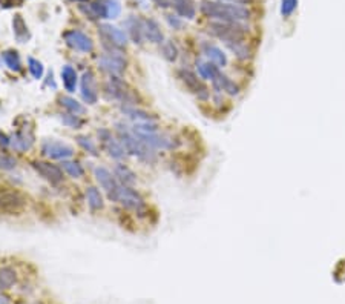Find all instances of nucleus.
Wrapping results in <instances>:
<instances>
[{
    "label": "nucleus",
    "mask_w": 345,
    "mask_h": 304,
    "mask_svg": "<svg viewBox=\"0 0 345 304\" xmlns=\"http://www.w3.org/2000/svg\"><path fill=\"white\" fill-rule=\"evenodd\" d=\"M200 10L204 16L218 19L221 22H241L250 17L247 8L240 7L237 4H224V2H213V0H203Z\"/></svg>",
    "instance_id": "1"
},
{
    "label": "nucleus",
    "mask_w": 345,
    "mask_h": 304,
    "mask_svg": "<svg viewBox=\"0 0 345 304\" xmlns=\"http://www.w3.org/2000/svg\"><path fill=\"white\" fill-rule=\"evenodd\" d=\"M119 135H120V141L123 143L126 152H129V154H132L144 162H155V154L152 152V147L144 144L134 132H131L125 126L119 125Z\"/></svg>",
    "instance_id": "2"
},
{
    "label": "nucleus",
    "mask_w": 345,
    "mask_h": 304,
    "mask_svg": "<svg viewBox=\"0 0 345 304\" xmlns=\"http://www.w3.org/2000/svg\"><path fill=\"white\" fill-rule=\"evenodd\" d=\"M212 32L222 39L224 42H227V45H232V43H240L244 39L246 29L243 25H240L238 22H212L210 23Z\"/></svg>",
    "instance_id": "3"
},
{
    "label": "nucleus",
    "mask_w": 345,
    "mask_h": 304,
    "mask_svg": "<svg viewBox=\"0 0 345 304\" xmlns=\"http://www.w3.org/2000/svg\"><path fill=\"white\" fill-rule=\"evenodd\" d=\"M110 200H113V201H119V203H122V205L125 206V208H128V209H134V211H141L143 208H144V201H143V198L135 192V191H132L131 187H128V186H120L119 184V187H117V191H115V194L110 197Z\"/></svg>",
    "instance_id": "4"
},
{
    "label": "nucleus",
    "mask_w": 345,
    "mask_h": 304,
    "mask_svg": "<svg viewBox=\"0 0 345 304\" xmlns=\"http://www.w3.org/2000/svg\"><path fill=\"white\" fill-rule=\"evenodd\" d=\"M26 205V197L19 191H4L0 192V211L4 212H19Z\"/></svg>",
    "instance_id": "5"
},
{
    "label": "nucleus",
    "mask_w": 345,
    "mask_h": 304,
    "mask_svg": "<svg viewBox=\"0 0 345 304\" xmlns=\"http://www.w3.org/2000/svg\"><path fill=\"white\" fill-rule=\"evenodd\" d=\"M106 89H107V92H109L113 98L122 100L123 103H131V105L137 103V95H135V94L128 88V85L123 83L119 77H115V75H113V77L110 79V82L107 83Z\"/></svg>",
    "instance_id": "6"
},
{
    "label": "nucleus",
    "mask_w": 345,
    "mask_h": 304,
    "mask_svg": "<svg viewBox=\"0 0 345 304\" xmlns=\"http://www.w3.org/2000/svg\"><path fill=\"white\" fill-rule=\"evenodd\" d=\"M134 134L149 147L152 149H172L175 146V143L172 141L166 135H160L157 132H149V131H134Z\"/></svg>",
    "instance_id": "7"
},
{
    "label": "nucleus",
    "mask_w": 345,
    "mask_h": 304,
    "mask_svg": "<svg viewBox=\"0 0 345 304\" xmlns=\"http://www.w3.org/2000/svg\"><path fill=\"white\" fill-rule=\"evenodd\" d=\"M101 69L107 71L110 75H120L125 68H126V60L123 59L122 54H117V53H107V54H103L98 60Z\"/></svg>",
    "instance_id": "8"
},
{
    "label": "nucleus",
    "mask_w": 345,
    "mask_h": 304,
    "mask_svg": "<svg viewBox=\"0 0 345 304\" xmlns=\"http://www.w3.org/2000/svg\"><path fill=\"white\" fill-rule=\"evenodd\" d=\"M42 150L46 157L55 159V160H66V159L72 157V154H74L71 146L60 143V141H45Z\"/></svg>",
    "instance_id": "9"
},
{
    "label": "nucleus",
    "mask_w": 345,
    "mask_h": 304,
    "mask_svg": "<svg viewBox=\"0 0 345 304\" xmlns=\"http://www.w3.org/2000/svg\"><path fill=\"white\" fill-rule=\"evenodd\" d=\"M65 42L68 43V46H71L72 49H77V51H82V53H91V51L94 49V43L92 40L83 34L82 31H68L65 32Z\"/></svg>",
    "instance_id": "10"
},
{
    "label": "nucleus",
    "mask_w": 345,
    "mask_h": 304,
    "mask_svg": "<svg viewBox=\"0 0 345 304\" xmlns=\"http://www.w3.org/2000/svg\"><path fill=\"white\" fill-rule=\"evenodd\" d=\"M32 166L51 184H59L60 181H63V172L59 166L51 165L48 162H34Z\"/></svg>",
    "instance_id": "11"
},
{
    "label": "nucleus",
    "mask_w": 345,
    "mask_h": 304,
    "mask_svg": "<svg viewBox=\"0 0 345 304\" xmlns=\"http://www.w3.org/2000/svg\"><path fill=\"white\" fill-rule=\"evenodd\" d=\"M82 97L86 103H97L98 92H97V83H95V75L92 71H86L82 77Z\"/></svg>",
    "instance_id": "12"
},
{
    "label": "nucleus",
    "mask_w": 345,
    "mask_h": 304,
    "mask_svg": "<svg viewBox=\"0 0 345 304\" xmlns=\"http://www.w3.org/2000/svg\"><path fill=\"white\" fill-rule=\"evenodd\" d=\"M100 32L109 43H112L115 46H125L128 43V34L117 26L103 23V25H100Z\"/></svg>",
    "instance_id": "13"
},
{
    "label": "nucleus",
    "mask_w": 345,
    "mask_h": 304,
    "mask_svg": "<svg viewBox=\"0 0 345 304\" xmlns=\"http://www.w3.org/2000/svg\"><path fill=\"white\" fill-rule=\"evenodd\" d=\"M180 77H181V80L184 82V85L187 86L189 91H192L194 94H197L201 98H207V89H206V86L201 83V80L194 72H190L187 69H181L180 71Z\"/></svg>",
    "instance_id": "14"
},
{
    "label": "nucleus",
    "mask_w": 345,
    "mask_h": 304,
    "mask_svg": "<svg viewBox=\"0 0 345 304\" xmlns=\"http://www.w3.org/2000/svg\"><path fill=\"white\" fill-rule=\"evenodd\" d=\"M98 134H100V137L103 138L104 146H106V149H107V152H109V156H110L112 159H123V157H125L126 149H125V146H123V143H122L120 140L113 138L107 131H101V132H98Z\"/></svg>",
    "instance_id": "15"
},
{
    "label": "nucleus",
    "mask_w": 345,
    "mask_h": 304,
    "mask_svg": "<svg viewBox=\"0 0 345 304\" xmlns=\"http://www.w3.org/2000/svg\"><path fill=\"white\" fill-rule=\"evenodd\" d=\"M95 178L100 183V186L107 192L109 198L115 194V191H117V187H119L117 181H115V178L112 177V174L106 168H95Z\"/></svg>",
    "instance_id": "16"
},
{
    "label": "nucleus",
    "mask_w": 345,
    "mask_h": 304,
    "mask_svg": "<svg viewBox=\"0 0 345 304\" xmlns=\"http://www.w3.org/2000/svg\"><path fill=\"white\" fill-rule=\"evenodd\" d=\"M143 29H144V37L152 42V43H163V32L158 26V23L152 19L143 20Z\"/></svg>",
    "instance_id": "17"
},
{
    "label": "nucleus",
    "mask_w": 345,
    "mask_h": 304,
    "mask_svg": "<svg viewBox=\"0 0 345 304\" xmlns=\"http://www.w3.org/2000/svg\"><path fill=\"white\" fill-rule=\"evenodd\" d=\"M172 5H174L175 11L186 19H194L197 14L195 2L194 0H172Z\"/></svg>",
    "instance_id": "18"
},
{
    "label": "nucleus",
    "mask_w": 345,
    "mask_h": 304,
    "mask_svg": "<svg viewBox=\"0 0 345 304\" xmlns=\"http://www.w3.org/2000/svg\"><path fill=\"white\" fill-rule=\"evenodd\" d=\"M82 11L89 17V19H107V11H106V2L104 0H95L88 8L82 7Z\"/></svg>",
    "instance_id": "19"
},
{
    "label": "nucleus",
    "mask_w": 345,
    "mask_h": 304,
    "mask_svg": "<svg viewBox=\"0 0 345 304\" xmlns=\"http://www.w3.org/2000/svg\"><path fill=\"white\" fill-rule=\"evenodd\" d=\"M13 29H14L16 39H17L20 43H25V42L29 40L31 34H29L28 26H26V23H25V20H23V17H22L20 14L14 16V19H13Z\"/></svg>",
    "instance_id": "20"
},
{
    "label": "nucleus",
    "mask_w": 345,
    "mask_h": 304,
    "mask_svg": "<svg viewBox=\"0 0 345 304\" xmlns=\"http://www.w3.org/2000/svg\"><path fill=\"white\" fill-rule=\"evenodd\" d=\"M212 82H213V86H215L218 91H225V92H228L230 95L238 94V86H237L232 80H230L228 77L222 75L221 72H219Z\"/></svg>",
    "instance_id": "21"
},
{
    "label": "nucleus",
    "mask_w": 345,
    "mask_h": 304,
    "mask_svg": "<svg viewBox=\"0 0 345 304\" xmlns=\"http://www.w3.org/2000/svg\"><path fill=\"white\" fill-rule=\"evenodd\" d=\"M128 28H129V34L132 37V40L135 43H141L143 37H144V29H143V20L137 19V17H131L126 22Z\"/></svg>",
    "instance_id": "22"
},
{
    "label": "nucleus",
    "mask_w": 345,
    "mask_h": 304,
    "mask_svg": "<svg viewBox=\"0 0 345 304\" xmlns=\"http://www.w3.org/2000/svg\"><path fill=\"white\" fill-rule=\"evenodd\" d=\"M59 101H60V105H62L63 108H66L72 116H82V114L86 112V108H85L82 103H79V101H77L75 98H72V97L63 95V97L59 98Z\"/></svg>",
    "instance_id": "23"
},
{
    "label": "nucleus",
    "mask_w": 345,
    "mask_h": 304,
    "mask_svg": "<svg viewBox=\"0 0 345 304\" xmlns=\"http://www.w3.org/2000/svg\"><path fill=\"white\" fill-rule=\"evenodd\" d=\"M204 53L210 59V62L215 63V65H218V66H224L227 63V59H225L224 53H222L219 48H216L213 45H206L204 46Z\"/></svg>",
    "instance_id": "24"
},
{
    "label": "nucleus",
    "mask_w": 345,
    "mask_h": 304,
    "mask_svg": "<svg viewBox=\"0 0 345 304\" xmlns=\"http://www.w3.org/2000/svg\"><path fill=\"white\" fill-rule=\"evenodd\" d=\"M62 79H63V85L66 88L68 92H74L75 86H77V72L72 66L66 65L62 69Z\"/></svg>",
    "instance_id": "25"
},
{
    "label": "nucleus",
    "mask_w": 345,
    "mask_h": 304,
    "mask_svg": "<svg viewBox=\"0 0 345 304\" xmlns=\"http://www.w3.org/2000/svg\"><path fill=\"white\" fill-rule=\"evenodd\" d=\"M122 111L128 116V117H131L132 120H135V123H150V122H154V117L150 116V114H147V112H144V111H140V109H135V108H122Z\"/></svg>",
    "instance_id": "26"
},
{
    "label": "nucleus",
    "mask_w": 345,
    "mask_h": 304,
    "mask_svg": "<svg viewBox=\"0 0 345 304\" xmlns=\"http://www.w3.org/2000/svg\"><path fill=\"white\" fill-rule=\"evenodd\" d=\"M86 198H88V205L92 211H98L103 208V197L95 187H88L86 191Z\"/></svg>",
    "instance_id": "27"
},
{
    "label": "nucleus",
    "mask_w": 345,
    "mask_h": 304,
    "mask_svg": "<svg viewBox=\"0 0 345 304\" xmlns=\"http://www.w3.org/2000/svg\"><path fill=\"white\" fill-rule=\"evenodd\" d=\"M4 57V62L7 63V66L13 71H20L22 69V62H20V56L17 51H5V53L2 54Z\"/></svg>",
    "instance_id": "28"
},
{
    "label": "nucleus",
    "mask_w": 345,
    "mask_h": 304,
    "mask_svg": "<svg viewBox=\"0 0 345 304\" xmlns=\"http://www.w3.org/2000/svg\"><path fill=\"white\" fill-rule=\"evenodd\" d=\"M115 175L119 177V180L125 184V186H128V184H134L135 183V180H137V177H135V174L128 168V166H125V165H119L117 168H115Z\"/></svg>",
    "instance_id": "29"
},
{
    "label": "nucleus",
    "mask_w": 345,
    "mask_h": 304,
    "mask_svg": "<svg viewBox=\"0 0 345 304\" xmlns=\"http://www.w3.org/2000/svg\"><path fill=\"white\" fill-rule=\"evenodd\" d=\"M198 72L203 79H209V80H213L219 74L215 63H206V62H198Z\"/></svg>",
    "instance_id": "30"
},
{
    "label": "nucleus",
    "mask_w": 345,
    "mask_h": 304,
    "mask_svg": "<svg viewBox=\"0 0 345 304\" xmlns=\"http://www.w3.org/2000/svg\"><path fill=\"white\" fill-rule=\"evenodd\" d=\"M161 51H163V56L166 60L169 62H175L177 57H178V49L175 46V43L172 40H166L163 42V46H161Z\"/></svg>",
    "instance_id": "31"
},
{
    "label": "nucleus",
    "mask_w": 345,
    "mask_h": 304,
    "mask_svg": "<svg viewBox=\"0 0 345 304\" xmlns=\"http://www.w3.org/2000/svg\"><path fill=\"white\" fill-rule=\"evenodd\" d=\"M16 283V272L10 268L0 269V289H8Z\"/></svg>",
    "instance_id": "32"
},
{
    "label": "nucleus",
    "mask_w": 345,
    "mask_h": 304,
    "mask_svg": "<svg viewBox=\"0 0 345 304\" xmlns=\"http://www.w3.org/2000/svg\"><path fill=\"white\" fill-rule=\"evenodd\" d=\"M62 168L71 175V177H74V178H79V177H82L83 174H85V171H83V168L77 163V162H68V160H63V163H62Z\"/></svg>",
    "instance_id": "33"
},
{
    "label": "nucleus",
    "mask_w": 345,
    "mask_h": 304,
    "mask_svg": "<svg viewBox=\"0 0 345 304\" xmlns=\"http://www.w3.org/2000/svg\"><path fill=\"white\" fill-rule=\"evenodd\" d=\"M31 143H32V140L28 138L25 134H17V135H14L13 140H11L13 147L17 149V150H25V149H28V147L31 146Z\"/></svg>",
    "instance_id": "34"
},
{
    "label": "nucleus",
    "mask_w": 345,
    "mask_h": 304,
    "mask_svg": "<svg viewBox=\"0 0 345 304\" xmlns=\"http://www.w3.org/2000/svg\"><path fill=\"white\" fill-rule=\"evenodd\" d=\"M106 11H107V19H117L120 16L122 7L117 0H106Z\"/></svg>",
    "instance_id": "35"
},
{
    "label": "nucleus",
    "mask_w": 345,
    "mask_h": 304,
    "mask_svg": "<svg viewBox=\"0 0 345 304\" xmlns=\"http://www.w3.org/2000/svg\"><path fill=\"white\" fill-rule=\"evenodd\" d=\"M28 65H29V71L34 75V79H42V75H43V65L39 60L32 59V57L28 59Z\"/></svg>",
    "instance_id": "36"
},
{
    "label": "nucleus",
    "mask_w": 345,
    "mask_h": 304,
    "mask_svg": "<svg viewBox=\"0 0 345 304\" xmlns=\"http://www.w3.org/2000/svg\"><path fill=\"white\" fill-rule=\"evenodd\" d=\"M77 141H79V144H80L85 150L91 152L92 156H98L97 146L92 143V140H91V138H86V137H77Z\"/></svg>",
    "instance_id": "37"
},
{
    "label": "nucleus",
    "mask_w": 345,
    "mask_h": 304,
    "mask_svg": "<svg viewBox=\"0 0 345 304\" xmlns=\"http://www.w3.org/2000/svg\"><path fill=\"white\" fill-rule=\"evenodd\" d=\"M298 7V0H282V5H281V13L284 17L290 16Z\"/></svg>",
    "instance_id": "38"
},
{
    "label": "nucleus",
    "mask_w": 345,
    "mask_h": 304,
    "mask_svg": "<svg viewBox=\"0 0 345 304\" xmlns=\"http://www.w3.org/2000/svg\"><path fill=\"white\" fill-rule=\"evenodd\" d=\"M16 168V160L10 156L0 154V169H14Z\"/></svg>",
    "instance_id": "39"
},
{
    "label": "nucleus",
    "mask_w": 345,
    "mask_h": 304,
    "mask_svg": "<svg viewBox=\"0 0 345 304\" xmlns=\"http://www.w3.org/2000/svg\"><path fill=\"white\" fill-rule=\"evenodd\" d=\"M62 120H63L65 125H68L69 128H74V129H77V128H80L83 125V120H80L79 116H72V114L62 117Z\"/></svg>",
    "instance_id": "40"
},
{
    "label": "nucleus",
    "mask_w": 345,
    "mask_h": 304,
    "mask_svg": "<svg viewBox=\"0 0 345 304\" xmlns=\"http://www.w3.org/2000/svg\"><path fill=\"white\" fill-rule=\"evenodd\" d=\"M23 0H0V5L4 8H13V7H19Z\"/></svg>",
    "instance_id": "41"
},
{
    "label": "nucleus",
    "mask_w": 345,
    "mask_h": 304,
    "mask_svg": "<svg viewBox=\"0 0 345 304\" xmlns=\"http://www.w3.org/2000/svg\"><path fill=\"white\" fill-rule=\"evenodd\" d=\"M167 20H169L170 26H174V29H178V28H181V22H180L178 19H175L174 16H167Z\"/></svg>",
    "instance_id": "42"
},
{
    "label": "nucleus",
    "mask_w": 345,
    "mask_h": 304,
    "mask_svg": "<svg viewBox=\"0 0 345 304\" xmlns=\"http://www.w3.org/2000/svg\"><path fill=\"white\" fill-rule=\"evenodd\" d=\"M10 144V138L4 134V132H0V149L2 147H7Z\"/></svg>",
    "instance_id": "43"
},
{
    "label": "nucleus",
    "mask_w": 345,
    "mask_h": 304,
    "mask_svg": "<svg viewBox=\"0 0 345 304\" xmlns=\"http://www.w3.org/2000/svg\"><path fill=\"white\" fill-rule=\"evenodd\" d=\"M152 2H155L161 8H167L170 5V0H152Z\"/></svg>",
    "instance_id": "44"
},
{
    "label": "nucleus",
    "mask_w": 345,
    "mask_h": 304,
    "mask_svg": "<svg viewBox=\"0 0 345 304\" xmlns=\"http://www.w3.org/2000/svg\"><path fill=\"white\" fill-rule=\"evenodd\" d=\"M0 304H10V299L4 295H0Z\"/></svg>",
    "instance_id": "45"
},
{
    "label": "nucleus",
    "mask_w": 345,
    "mask_h": 304,
    "mask_svg": "<svg viewBox=\"0 0 345 304\" xmlns=\"http://www.w3.org/2000/svg\"><path fill=\"white\" fill-rule=\"evenodd\" d=\"M72 2H88V0H72Z\"/></svg>",
    "instance_id": "46"
},
{
    "label": "nucleus",
    "mask_w": 345,
    "mask_h": 304,
    "mask_svg": "<svg viewBox=\"0 0 345 304\" xmlns=\"http://www.w3.org/2000/svg\"><path fill=\"white\" fill-rule=\"evenodd\" d=\"M35 304H42V302H35Z\"/></svg>",
    "instance_id": "47"
}]
</instances>
